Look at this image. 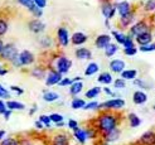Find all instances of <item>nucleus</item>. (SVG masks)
<instances>
[{
	"label": "nucleus",
	"instance_id": "1",
	"mask_svg": "<svg viewBox=\"0 0 155 145\" xmlns=\"http://www.w3.org/2000/svg\"><path fill=\"white\" fill-rule=\"evenodd\" d=\"M117 116L114 115L111 112H102L101 115L97 117V131H100L102 135L112 131L114 129L117 127Z\"/></svg>",
	"mask_w": 155,
	"mask_h": 145
},
{
	"label": "nucleus",
	"instance_id": "2",
	"mask_svg": "<svg viewBox=\"0 0 155 145\" xmlns=\"http://www.w3.org/2000/svg\"><path fill=\"white\" fill-rule=\"evenodd\" d=\"M125 106V100L120 97L116 98H111V100H107L102 104H100L98 109H105V110H120Z\"/></svg>",
	"mask_w": 155,
	"mask_h": 145
},
{
	"label": "nucleus",
	"instance_id": "3",
	"mask_svg": "<svg viewBox=\"0 0 155 145\" xmlns=\"http://www.w3.org/2000/svg\"><path fill=\"white\" fill-rule=\"evenodd\" d=\"M146 32H150V28H149V25H148V23H146L145 20H140V21H137V23H135V24L130 28V35L131 37H137V35H140V34H143V33H146Z\"/></svg>",
	"mask_w": 155,
	"mask_h": 145
},
{
	"label": "nucleus",
	"instance_id": "4",
	"mask_svg": "<svg viewBox=\"0 0 155 145\" xmlns=\"http://www.w3.org/2000/svg\"><path fill=\"white\" fill-rule=\"evenodd\" d=\"M0 56H2V58L12 62V61H14L19 54H18L17 47H15L13 43H8V44L4 45V49H3V52H2V54H0Z\"/></svg>",
	"mask_w": 155,
	"mask_h": 145
},
{
	"label": "nucleus",
	"instance_id": "5",
	"mask_svg": "<svg viewBox=\"0 0 155 145\" xmlns=\"http://www.w3.org/2000/svg\"><path fill=\"white\" fill-rule=\"evenodd\" d=\"M71 66H72V62L64 56L58 57L57 61H56V71L61 74H66L69 71Z\"/></svg>",
	"mask_w": 155,
	"mask_h": 145
},
{
	"label": "nucleus",
	"instance_id": "6",
	"mask_svg": "<svg viewBox=\"0 0 155 145\" xmlns=\"http://www.w3.org/2000/svg\"><path fill=\"white\" fill-rule=\"evenodd\" d=\"M18 2H19V4H21L23 6H25L27 9H28L30 13H32L35 18L42 17V13H43L42 9L33 2V0H18Z\"/></svg>",
	"mask_w": 155,
	"mask_h": 145
},
{
	"label": "nucleus",
	"instance_id": "7",
	"mask_svg": "<svg viewBox=\"0 0 155 145\" xmlns=\"http://www.w3.org/2000/svg\"><path fill=\"white\" fill-rule=\"evenodd\" d=\"M101 12L104 14V17L106 18V20H111L115 17V14H116V6L112 5L110 2L104 3L102 8H101Z\"/></svg>",
	"mask_w": 155,
	"mask_h": 145
},
{
	"label": "nucleus",
	"instance_id": "8",
	"mask_svg": "<svg viewBox=\"0 0 155 145\" xmlns=\"http://www.w3.org/2000/svg\"><path fill=\"white\" fill-rule=\"evenodd\" d=\"M62 81V74L58 73L57 71L54 70H51L47 78H45V83L47 86H54V85H59V82Z\"/></svg>",
	"mask_w": 155,
	"mask_h": 145
},
{
	"label": "nucleus",
	"instance_id": "9",
	"mask_svg": "<svg viewBox=\"0 0 155 145\" xmlns=\"http://www.w3.org/2000/svg\"><path fill=\"white\" fill-rule=\"evenodd\" d=\"M57 37H58V42H59V44L62 45V47H67L68 43H69V39H71V38H69V34H68V30L63 27L58 28Z\"/></svg>",
	"mask_w": 155,
	"mask_h": 145
},
{
	"label": "nucleus",
	"instance_id": "10",
	"mask_svg": "<svg viewBox=\"0 0 155 145\" xmlns=\"http://www.w3.org/2000/svg\"><path fill=\"white\" fill-rule=\"evenodd\" d=\"M19 61L21 66H29L34 62V56L29 51H21L19 53Z\"/></svg>",
	"mask_w": 155,
	"mask_h": 145
},
{
	"label": "nucleus",
	"instance_id": "11",
	"mask_svg": "<svg viewBox=\"0 0 155 145\" xmlns=\"http://www.w3.org/2000/svg\"><path fill=\"white\" fill-rule=\"evenodd\" d=\"M125 67H126V64L122 59H112L110 62V70L114 73H120L121 74L124 71H125Z\"/></svg>",
	"mask_w": 155,
	"mask_h": 145
},
{
	"label": "nucleus",
	"instance_id": "12",
	"mask_svg": "<svg viewBox=\"0 0 155 145\" xmlns=\"http://www.w3.org/2000/svg\"><path fill=\"white\" fill-rule=\"evenodd\" d=\"M110 43H111V37L108 34H100L95 41V44L98 49H105Z\"/></svg>",
	"mask_w": 155,
	"mask_h": 145
},
{
	"label": "nucleus",
	"instance_id": "13",
	"mask_svg": "<svg viewBox=\"0 0 155 145\" xmlns=\"http://www.w3.org/2000/svg\"><path fill=\"white\" fill-rule=\"evenodd\" d=\"M28 27H29L30 32H33V33H35V34L43 32V30L45 29V24H44V23H42L39 19H33L32 21H29Z\"/></svg>",
	"mask_w": 155,
	"mask_h": 145
},
{
	"label": "nucleus",
	"instance_id": "14",
	"mask_svg": "<svg viewBox=\"0 0 155 145\" xmlns=\"http://www.w3.org/2000/svg\"><path fill=\"white\" fill-rule=\"evenodd\" d=\"M115 6H116V12L120 14V17H125V15L131 13V5L129 2H120Z\"/></svg>",
	"mask_w": 155,
	"mask_h": 145
},
{
	"label": "nucleus",
	"instance_id": "15",
	"mask_svg": "<svg viewBox=\"0 0 155 145\" xmlns=\"http://www.w3.org/2000/svg\"><path fill=\"white\" fill-rule=\"evenodd\" d=\"M136 43L140 45V47H144V45H148L153 42V34L150 32H146V33H143L140 35H137L136 38Z\"/></svg>",
	"mask_w": 155,
	"mask_h": 145
},
{
	"label": "nucleus",
	"instance_id": "16",
	"mask_svg": "<svg viewBox=\"0 0 155 145\" xmlns=\"http://www.w3.org/2000/svg\"><path fill=\"white\" fill-rule=\"evenodd\" d=\"M52 145H69V138L67 134H56L52 139Z\"/></svg>",
	"mask_w": 155,
	"mask_h": 145
},
{
	"label": "nucleus",
	"instance_id": "17",
	"mask_svg": "<svg viewBox=\"0 0 155 145\" xmlns=\"http://www.w3.org/2000/svg\"><path fill=\"white\" fill-rule=\"evenodd\" d=\"M139 143L143 145H155V133L154 131H146L141 135Z\"/></svg>",
	"mask_w": 155,
	"mask_h": 145
},
{
	"label": "nucleus",
	"instance_id": "18",
	"mask_svg": "<svg viewBox=\"0 0 155 145\" xmlns=\"http://www.w3.org/2000/svg\"><path fill=\"white\" fill-rule=\"evenodd\" d=\"M120 134H121V131L119 130L117 127H116V129H114L112 131H110V133H107V134L104 135V141L105 143H115L116 140H119Z\"/></svg>",
	"mask_w": 155,
	"mask_h": 145
},
{
	"label": "nucleus",
	"instance_id": "19",
	"mask_svg": "<svg viewBox=\"0 0 155 145\" xmlns=\"http://www.w3.org/2000/svg\"><path fill=\"white\" fill-rule=\"evenodd\" d=\"M88 39V37L84 34V33H81V32H76L72 37H71V41L74 45H81L83 43H86Z\"/></svg>",
	"mask_w": 155,
	"mask_h": 145
},
{
	"label": "nucleus",
	"instance_id": "20",
	"mask_svg": "<svg viewBox=\"0 0 155 145\" xmlns=\"http://www.w3.org/2000/svg\"><path fill=\"white\" fill-rule=\"evenodd\" d=\"M73 136L76 138V140L78 141L80 144H84L86 140L88 139L87 138V134H86V130L84 129H81V127H77L73 130Z\"/></svg>",
	"mask_w": 155,
	"mask_h": 145
},
{
	"label": "nucleus",
	"instance_id": "21",
	"mask_svg": "<svg viewBox=\"0 0 155 145\" xmlns=\"http://www.w3.org/2000/svg\"><path fill=\"white\" fill-rule=\"evenodd\" d=\"M133 101L136 105H144L146 101H148V95L143 91H135L133 95Z\"/></svg>",
	"mask_w": 155,
	"mask_h": 145
},
{
	"label": "nucleus",
	"instance_id": "22",
	"mask_svg": "<svg viewBox=\"0 0 155 145\" xmlns=\"http://www.w3.org/2000/svg\"><path fill=\"white\" fill-rule=\"evenodd\" d=\"M76 57L81 61H87L92 58V52L88 48H78L76 51Z\"/></svg>",
	"mask_w": 155,
	"mask_h": 145
},
{
	"label": "nucleus",
	"instance_id": "23",
	"mask_svg": "<svg viewBox=\"0 0 155 145\" xmlns=\"http://www.w3.org/2000/svg\"><path fill=\"white\" fill-rule=\"evenodd\" d=\"M134 20H135V14H134V12H131L130 14L125 15V17H120V25L124 27V28H126V27H129Z\"/></svg>",
	"mask_w": 155,
	"mask_h": 145
},
{
	"label": "nucleus",
	"instance_id": "24",
	"mask_svg": "<svg viewBox=\"0 0 155 145\" xmlns=\"http://www.w3.org/2000/svg\"><path fill=\"white\" fill-rule=\"evenodd\" d=\"M97 81L100 83H104V85H110V83L114 82V78H112V76H111L110 72H102L101 74L98 76Z\"/></svg>",
	"mask_w": 155,
	"mask_h": 145
},
{
	"label": "nucleus",
	"instance_id": "25",
	"mask_svg": "<svg viewBox=\"0 0 155 145\" xmlns=\"http://www.w3.org/2000/svg\"><path fill=\"white\" fill-rule=\"evenodd\" d=\"M59 98V95L57 92H52V91H44L43 94V100L45 102H54Z\"/></svg>",
	"mask_w": 155,
	"mask_h": 145
},
{
	"label": "nucleus",
	"instance_id": "26",
	"mask_svg": "<svg viewBox=\"0 0 155 145\" xmlns=\"http://www.w3.org/2000/svg\"><path fill=\"white\" fill-rule=\"evenodd\" d=\"M136 76H137V71L136 70H125L122 73H121V78L122 80H130V81H134L136 78Z\"/></svg>",
	"mask_w": 155,
	"mask_h": 145
},
{
	"label": "nucleus",
	"instance_id": "27",
	"mask_svg": "<svg viewBox=\"0 0 155 145\" xmlns=\"http://www.w3.org/2000/svg\"><path fill=\"white\" fill-rule=\"evenodd\" d=\"M83 88V83L81 81L78 82H73L72 85H71V88H69V94L73 95V96H77Z\"/></svg>",
	"mask_w": 155,
	"mask_h": 145
},
{
	"label": "nucleus",
	"instance_id": "28",
	"mask_svg": "<svg viewBox=\"0 0 155 145\" xmlns=\"http://www.w3.org/2000/svg\"><path fill=\"white\" fill-rule=\"evenodd\" d=\"M119 51V45L115 44V43H110L107 45V47L105 48V56L106 57H112L114 54H116Z\"/></svg>",
	"mask_w": 155,
	"mask_h": 145
},
{
	"label": "nucleus",
	"instance_id": "29",
	"mask_svg": "<svg viewBox=\"0 0 155 145\" xmlns=\"http://www.w3.org/2000/svg\"><path fill=\"white\" fill-rule=\"evenodd\" d=\"M127 119H129V124H130L131 127H137L141 124V119L136 114H129Z\"/></svg>",
	"mask_w": 155,
	"mask_h": 145
},
{
	"label": "nucleus",
	"instance_id": "30",
	"mask_svg": "<svg viewBox=\"0 0 155 145\" xmlns=\"http://www.w3.org/2000/svg\"><path fill=\"white\" fill-rule=\"evenodd\" d=\"M98 70H100L98 63L91 62V63L86 67V70H84V74H86V76H92V74H95L96 72H98Z\"/></svg>",
	"mask_w": 155,
	"mask_h": 145
},
{
	"label": "nucleus",
	"instance_id": "31",
	"mask_svg": "<svg viewBox=\"0 0 155 145\" xmlns=\"http://www.w3.org/2000/svg\"><path fill=\"white\" fill-rule=\"evenodd\" d=\"M6 107H8V110H12V111H14V110H24L25 109V106L23 105L21 102H18V101H8L6 102Z\"/></svg>",
	"mask_w": 155,
	"mask_h": 145
},
{
	"label": "nucleus",
	"instance_id": "32",
	"mask_svg": "<svg viewBox=\"0 0 155 145\" xmlns=\"http://www.w3.org/2000/svg\"><path fill=\"white\" fill-rule=\"evenodd\" d=\"M71 106L72 109L74 110H78V109H84V106H86V101L82 100V98H73L72 102H71Z\"/></svg>",
	"mask_w": 155,
	"mask_h": 145
},
{
	"label": "nucleus",
	"instance_id": "33",
	"mask_svg": "<svg viewBox=\"0 0 155 145\" xmlns=\"http://www.w3.org/2000/svg\"><path fill=\"white\" fill-rule=\"evenodd\" d=\"M112 37L116 39V42H117L119 44H122L124 45V43H125V41H126V34H124V33H121V32H117V30H112Z\"/></svg>",
	"mask_w": 155,
	"mask_h": 145
},
{
	"label": "nucleus",
	"instance_id": "34",
	"mask_svg": "<svg viewBox=\"0 0 155 145\" xmlns=\"http://www.w3.org/2000/svg\"><path fill=\"white\" fill-rule=\"evenodd\" d=\"M100 94H101V87H92V88H90L87 92H86V97L87 98H95V97H97Z\"/></svg>",
	"mask_w": 155,
	"mask_h": 145
},
{
	"label": "nucleus",
	"instance_id": "35",
	"mask_svg": "<svg viewBox=\"0 0 155 145\" xmlns=\"http://www.w3.org/2000/svg\"><path fill=\"white\" fill-rule=\"evenodd\" d=\"M114 86H115V88H117V90H122V88L126 87V81L122 80V78H116L114 81Z\"/></svg>",
	"mask_w": 155,
	"mask_h": 145
},
{
	"label": "nucleus",
	"instance_id": "36",
	"mask_svg": "<svg viewBox=\"0 0 155 145\" xmlns=\"http://www.w3.org/2000/svg\"><path fill=\"white\" fill-rule=\"evenodd\" d=\"M51 117V121L54 124H59V123H63V116L61 115V114H52V115H49Z\"/></svg>",
	"mask_w": 155,
	"mask_h": 145
},
{
	"label": "nucleus",
	"instance_id": "37",
	"mask_svg": "<svg viewBox=\"0 0 155 145\" xmlns=\"http://www.w3.org/2000/svg\"><path fill=\"white\" fill-rule=\"evenodd\" d=\"M124 48H135V43H134V38L130 34H127L126 41L124 43Z\"/></svg>",
	"mask_w": 155,
	"mask_h": 145
},
{
	"label": "nucleus",
	"instance_id": "38",
	"mask_svg": "<svg viewBox=\"0 0 155 145\" xmlns=\"http://www.w3.org/2000/svg\"><path fill=\"white\" fill-rule=\"evenodd\" d=\"M0 145H19V141L15 138H6L0 143Z\"/></svg>",
	"mask_w": 155,
	"mask_h": 145
},
{
	"label": "nucleus",
	"instance_id": "39",
	"mask_svg": "<svg viewBox=\"0 0 155 145\" xmlns=\"http://www.w3.org/2000/svg\"><path fill=\"white\" fill-rule=\"evenodd\" d=\"M144 8L146 12H155V0H146Z\"/></svg>",
	"mask_w": 155,
	"mask_h": 145
},
{
	"label": "nucleus",
	"instance_id": "40",
	"mask_svg": "<svg viewBox=\"0 0 155 145\" xmlns=\"http://www.w3.org/2000/svg\"><path fill=\"white\" fill-rule=\"evenodd\" d=\"M133 82H134L135 86H139V87H141V88H146V90L150 88V86L148 85V83H146L145 81H143V80H140V78H135Z\"/></svg>",
	"mask_w": 155,
	"mask_h": 145
},
{
	"label": "nucleus",
	"instance_id": "41",
	"mask_svg": "<svg viewBox=\"0 0 155 145\" xmlns=\"http://www.w3.org/2000/svg\"><path fill=\"white\" fill-rule=\"evenodd\" d=\"M98 107H100V104L97 101H91V102L86 104L83 110H98Z\"/></svg>",
	"mask_w": 155,
	"mask_h": 145
},
{
	"label": "nucleus",
	"instance_id": "42",
	"mask_svg": "<svg viewBox=\"0 0 155 145\" xmlns=\"http://www.w3.org/2000/svg\"><path fill=\"white\" fill-rule=\"evenodd\" d=\"M39 121L44 125V126H47V127H49V125H51V117L48 116V115H41L39 116Z\"/></svg>",
	"mask_w": 155,
	"mask_h": 145
},
{
	"label": "nucleus",
	"instance_id": "43",
	"mask_svg": "<svg viewBox=\"0 0 155 145\" xmlns=\"http://www.w3.org/2000/svg\"><path fill=\"white\" fill-rule=\"evenodd\" d=\"M8 32V23L4 19H0V35H4Z\"/></svg>",
	"mask_w": 155,
	"mask_h": 145
},
{
	"label": "nucleus",
	"instance_id": "44",
	"mask_svg": "<svg viewBox=\"0 0 155 145\" xmlns=\"http://www.w3.org/2000/svg\"><path fill=\"white\" fill-rule=\"evenodd\" d=\"M139 51L141 52H155V43H150L148 45H144V47H140Z\"/></svg>",
	"mask_w": 155,
	"mask_h": 145
},
{
	"label": "nucleus",
	"instance_id": "45",
	"mask_svg": "<svg viewBox=\"0 0 155 145\" xmlns=\"http://www.w3.org/2000/svg\"><path fill=\"white\" fill-rule=\"evenodd\" d=\"M137 48H124V53H125L126 56H135L136 53H137Z\"/></svg>",
	"mask_w": 155,
	"mask_h": 145
},
{
	"label": "nucleus",
	"instance_id": "46",
	"mask_svg": "<svg viewBox=\"0 0 155 145\" xmlns=\"http://www.w3.org/2000/svg\"><path fill=\"white\" fill-rule=\"evenodd\" d=\"M0 97H4V98H9L10 97L9 91H8L6 88H4L2 85H0Z\"/></svg>",
	"mask_w": 155,
	"mask_h": 145
},
{
	"label": "nucleus",
	"instance_id": "47",
	"mask_svg": "<svg viewBox=\"0 0 155 145\" xmlns=\"http://www.w3.org/2000/svg\"><path fill=\"white\" fill-rule=\"evenodd\" d=\"M41 44L43 45V47L48 48L49 45H51V38L49 37H43L42 39H41Z\"/></svg>",
	"mask_w": 155,
	"mask_h": 145
},
{
	"label": "nucleus",
	"instance_id": "48",
	"mask_svg": "<svg viewBox=\"0 0 155 145\" xmlns=\"http://www.w3.org/2000/svg\"><path fill=\"white\" fill-rule=\"evenodd\" d=\"M32 74L35 76V77H38V78H42V77H43V74H44V71L41 70V68H35V70H33Z\"/></svg>",
	"mask_w": 155,
	"mask_h": 145
},
{
	"label": "nucleus",
	"instance_id": "49",
	"mask_svg": "<svg viewBox=\"0 0 155 145\" xmlns=\"http://www.w3.org/2000/svg\"><path fill=\"white\" fill-rule=\"evenodd\" d=\"M73 83V80L71 78H62V81L59 82V86H71Z\"/></svg>",
	"mask_w": 155,
	"mask_h": 145
},
{
	"label": "nucleus",
	"instance_id": "50",
	"mask_svg": "<svg viewBox=\"0 0 155 145\" xmlns=\"http://www.w3.org/2000/svg\"><path fill=\"white\" fill-rule=\"evenodd\" d=\"M68 127H69V129H72V130H74V129L80 127V126H78V123H77L76 120L71 119V120H68Z\"/></svg>",
	"mask_w": 155,
	"mask_h": 145
},
{
	"label": "nucleus",
	"instance_id": "51",
	"mask_svg": "<svg viewBox=\"0 0 155 145\" xmlns=\"http://www.w3.org/2000/svg\"><path fill=\"white\" fill-rule=\"evenodd\" d=\"M33 2H34L38 6H39L41 9H42V8H44L45 5H47V0H33Z\"/></svg>",
	"mask_w": 155,
	"mask_h": 145
},
{
	"label": "nucleus",
	"instance_id": "52",
	"mask_svg": "<svg viewBox=\"0 0 155 145\" xmlns=\"http://www.w3.org/2000/svg\"><path fill=\"white\" fill-rule=\"evenodd\" d=\"M10 90H12V91H14V92H17L18 95L24 94V90H21V88H20V87H18V86H12V87H10Z\"/></svg>",
	"mask_w": 155,
	"mask_h": 145
},
{
	"label": "nucleus",
	"instance_id": "53",
	"mask_svg": "<svg viewBox=\"0 0 155 145\" xmlns=\"http://www.w3.org/2000/svg\"><path fill=\"white\" fill-rule=\"evenodd\" d=\"M6 110H8V107H6V104H4L2 100H0V114H2V115H4Z\"/></svg>",
	"mask_w": 155,
	"mask_h": 145
},
{
	"label": "nucleus",
	"instance_id": "54",
	"mask_svg": "<svg viewBox=\"0 0 155 145\" xmlns=\"http://www.w3.org/2000/svg\"><path fill=\"white\" fill-rule=\"evenodd\" d=\"M104 92H105V94H107L108 96H112V97H114V96H116V95H115V94H114L112 91H111L110 88H108V87H105V88H104Z\"/></svg>",
	"mask_w": 155,
	"mask_h": 145
},
{
	"label": "nucleus",
	"instance_id": "55",
	"mask_svg": "<svg viewBox=\"0 0 155 145\" xmlns=\"http://www.w3.org/2000/svg\"><path fill=\"white\" fill-rule=\"evenodd\" d=\"M12 112H13L12 110H6L5 114H4V119H5V120H9V119H10V115H12Z\"/></svg>",
	"mask_w": 155,
	"mask_h": 145
},
{
	"label": "nucleus",
	"instance_id": "56",
	"mask_svg": "<svg viewBox=\"0 0 155 145\" xmlns=\"http://www.w3.org/2000/svg\"><path fill=\"white\" fill-rule=\"evenodd\" d=\"M34 125H35V127H37V129H43V127H44V125L41 123L39 120H38V121H35V123H34Z\"/></svg>",
	"mask_w": 155,
	"mask_h": 145
},
{
	"label": "nucleus",
	"instance_id": "57",
	"mask_svg": "<svg viewBox=\"0 0 155 145\" xmlns=\"http://www.w3.org/2000/svg\"><path fill=\"white\" fill-rule=\"evenodd\" d=\"M4 136H5V131L4 130H0V143L4 140Z\"/></svg>",
	"mask_w": 155,
	"mask_h": 145
},
{
	"label": "nucleus",
	"instance_id": "58",
	"mask_svg": "<svg viewBox=\"0 0 155 145\" xmlns=\"http://www.w3.org/2000/svg\"><path fill=\"white\" fill-rule=\"evenodd\" d=\"M8 73V70H3L2 67H0V76H4V74H6Z\"/></svg>",
	"mask_w": 155,
	"mask_h": 145
},
{
	"label": "nucleus",
	"instance_id": "59",
	"mask_svg": "<svg viewBox=\"0 0 155 145\" xmlns=\"http://www.w3.org/2000/svg\"><path fill=\"white\" fill-rule=\"evenodd\" d=\"M3 49H4V43L0 41V54H2V52H3Z\"/></svg>",
	"mask_w": 155,
	"mask_h": 145
},
{
	"label": "nucleus",
	"instance_id": "60",
	"mask_svg": "<svg viewBox=\"0 0 155 145\" xmlns=\"http://www.w3.org/2000/svg\"><path fill=\"white\" fill-rule=\"evenodd\" d=\"M35 111H37V106H35V107H33L32 110H30V111H29V115H33V114H34Z\"/></svg>",
	"mask_w": 155,
	"mask_h": 145
},
{
	"label": "nucleus",
	"instance_id": "61",
	"mask_svg": "<svg viewBox=\"0 0 155 145\" xmlns=\"http://www.w3.org/2000/svg\"><path fill=\"white\" fill-rule=\"evenodd\" d=\"M56 126H58V127H61V126H64V123H59V124H57Z\"/></svg>",
	"mask_w": 155,
	"mask_h": 145
},
{
	"label": "nucleus",
	"instance_id": "62",
	"mask_svg": "<svg viewBox=\"0 0 155 145\" xmlns=\"http://www.w3.org/2000/svg\"><path fill=\"white\" fill-rule=\"evenodd\" d=\"M100 145H107V143H105V141H104V143H101Z\"/></svg>",
	"mask_w": 155,
	"mask_h": 145
},
{
	"label": "nucleus",
	"instance_id": "63",
	"mask_svg": "<svg viewBox=\"0 0 155 145\" xmlns=\"http://www.w3.org/2000/svg\"><path fill=\"white\" fill-rule=\"evenodd\" d=\"M153 109H154V111H155V105H154V107H153Z\"/></svg>",
	"mask_w": 155,
	"mask_h": 145
}]
</instances>
